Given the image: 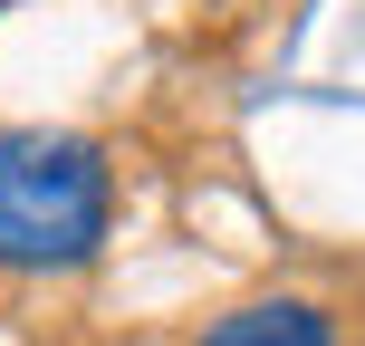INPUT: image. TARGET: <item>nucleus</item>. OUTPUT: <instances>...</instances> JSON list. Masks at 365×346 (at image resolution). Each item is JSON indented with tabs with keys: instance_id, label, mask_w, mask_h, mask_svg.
<instances>
[{
	"instance_id": "obj_1",
	"label": "nucleus",
	"mask_w": 365,
	"mask_h": 346,
	"mask_svg": "<svg viewBox=\"0 0 365 346\" xmlns=\"http://www.w3.org/2000/svg\"><path fill=\"white\" fill-rule=\"evenodd\" d=\"M115 231V164L96 135L68 126H0V270L68 279Z\"/></svg>"
},
{
	"instance_id": "obj_2",
	"label": "nucleus",
	"mask_w": 365,
	"mask_h": 346,
	"mask_svg": "<svg viewBox=\"0 0 365 346\" xmlns=\"http://www.w3.org/2000/svg\"><path fill=\"white\" fill-rule=\"evenodd\" d=\"M192 346H336V317L317 298H240L221 308Z\"/></svg>"
}]
</instances>
